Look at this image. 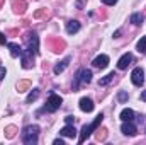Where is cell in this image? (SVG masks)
I'll return each instance as SVG.
<instances>
[{
  "label": "cell",
  "instance_id": "cell-4",
  "mask_svg": "<svg viewBox=\"0 0 146 145\" xmlns=\"http://www.w3.org/2000/svg\"><path fill=\"white\" fill-rule=\"evenodd\" d=\"M24 38H26V41H27L29 50H31L34 55H37V53H39V39H37V34L36 33H27Z\"/></svg>",
  "mask_w": 146,
  "mask_h": 145
},
{
  "label": "cell",
  "instance_id": "cell-32",
  "mask_svg": "<svg viewBox=\"0 0 146 145\" xmlns=\"http://www.w3.org/2000/svg\"><path fill=\"white\" fill-rule=\"evenodd\" d=\"M141 99L146 103V91H143V94H141Z\"/></svg>",
  "mask_w": 146,
  "mask_h": 145
},
{
  "label": "cell",
  "instance_id": "cell-10",
  "mask_svg": "<svg viewBox=\"0 0 146 145\" xmlns=\"http://www.w3.org/2000/svg\"><path fill=\"white\" fill-rule=\"evenodd\" d=\"M92 63H94V67H97V68H106V67L109 65V56H107V55H99Z\"/></svg>",
  "mask_w": 146,
  "mask_h": 145
},
{
  "label": "cell",
  "instance_id": "cell-22",
  "mask_svg": "<svg viewBox=\"0 0 146 145\" xmlns=\"http://www.w3.org/2000/svg\"><path fill=\"white\" fill-rule=\"evenodd\" d=\"M29 85H31V82H29V80H22V82H19V84H17V91H19V92H24L26 89H29Z\"/></svg>",
  "mask_w": 146,
  "mask_h": 145
},
{
  "label": "cell",
  "instance_id": "cell-33",
  "mask_svg": "<svg viewBox=\"0 0 146 145\" xmlns=\"http://www.w3.org/2000/svg\"><path fill=\"white\" fill-rule=\"evenodd\" d=\"M2 5H3V0H0V7H2Z\"/></svg>",
  "mask_w": 146,
  "mask_h": 145
},
{
  "label": "cell",
  "instance_id": "cell-9",
  "mask_svg": "<svg viewBox=\"0 0 146 145\" xmlns=\"http://www.w3.org/2000/svg\"><path fill=\"white\" fill-rule=\"evenodd\" d=\"M80 109L83 113H92L94 111V101L90 97H82L80 99Z\"/></svg>",
  "mask_w": 146,
  "mask_h": 145
},
{
  "label": "cell",
  "instance_id": "cell-8",
  "mask_svg": "<svg viewBox=\"0 0 146 145\" xmlns=\"http://www.w3.org/2000/svg\"><path fill=\"white\" fill-rule=\"evenodd\" d=\"M121 132H122L124 135H129V137H134V135L138 133L136 126H134L131 121H124V123H122V126H121Z\"/></svg>",
  "mask_w": 146,
  "mask_h": 145
},
{
  "label": "cell",
  "instance_id": "cell-2",
  "mask_svg": "<svg viewBox=\"0 0 146 145\" xmlns=\"http://www.w3.org/2000/svg\"><path fill=\"white\" fill-rule=\"evenodd\" d=\"M37 135H39V126L37 125H29L24 128L22 132V142L26 145H34L37 142Z\"/></svg>",
  "mask_w": 146,
  "mask_h": 145
},
{
  "label": "cell",
  "instance_id": "cell-19",
  "mask_svg": "<svg viewBox=\"0 0 146 145\" xmlns=\"http://www.w3.org/2000/svg\"><path fill=\"white\" fill-rule=\"evenodd\" d=\"M134 26H139L141 22H143V14H139V12H136V14H133L131 15V19H129Z\"/></svg>",
  "mask_w": 146,
  "mask_h": 145
},
{
  "label": "cell",
  "instance_id": "cell-5",
  "mask_svg": "<svg viewBox=\"0 0 146 145\" xmlns=\"http://www.w3.org/2000/svg\"><path fill=\"white\" fill-rule=\"evenodd\" d=\"M131 80H133L134 85L141 87V85L145 84V70H143L141 67H136V68L133 70V73H131Z\"/></svg>",
  "mask_w": 146,
  "mask_h": 145
},
{
  "label": "cell",
  "instance_id": "cell-13",
  "mask_svg": "<svg viewBox=\"0 0 146 145\" xmlns=\"http://www.w3.org/2000/svg\"><path fill=\"white\" fill-rule=\"evenodd\" d=\"M70 62H72V58H70V56H66L65 60H61V62L54 67V70H53V72L56 73V75H60V73H61L65 68H66V67H68V63H70Z\"/></svg>",
  "mask_w": 146,
  "mask_h": 145
},
{
  "label": "cell",
  "instance_id": "cell-6",
  "mask_svg": "<svg viewBox=\"0 0 146 145\" xmlns=\"http://www.w3.org/2000/svg\"><path fill=\"white\" fill-rule=\"evenodd\" d=\"M21 58H22V68H31V67H33V63H34V55H33V51H31L29 48H27V50H22Z\"/></svg>",
  "mask_w": 146,
  "mask_h": 145
},
{
  "label": "cell",
  "instance_id": "cell-29",
  "mask_svg": "<svg viewBox=\"0 0 146 145\" xmlns=\"http://www.w3.org/2000/svg\"><path fill=\"white\" fill-rule=\"evenodd\" d=\"M5 73H7V70H5L3 67H0V80H3V77H5Z\"/></svg>",
  "mask_w": 146,
  "mask_h": 145
},
{
  "label": "cell",
  "instance_id": "cell-15",
  "mask_svg": "<svg viewBox=\"0 0 146 145\" xmlns=\"http://www.w3.org/2000/svg\"><path fill=\"white\" fill-rule=\"evenodd\" d=\"M78 77H80L82 84H88L92 80V70H82V72H78Z\"/></svg>",
  "mask_w": 146,
  "mask_h": 145
},
{
  "label": "cell",
  "instance_id": "cell-12",
  "mask_svg": "<svg viewBox=\"0 0 146 145\" xmlns=\"http://www.w3.org/2000/svg\"><path fill=\"white\" fill-rule=\"evenodd\" d=\"M80 31V22L78 21H68L66 22V33L68 34H75Z\"/></svg>",
  "mask_w": 146,
  "mask_h": 145
},
{
  "label": "cell",
  "instance_id": "cell-30",
  "mask_svg": "<svg viewBox=\"0 0 146 145\" xmlns=\"http://www.w3.org/2000/svg\"><path fill=\"white\" fill-rule=\"evenodd\" d=\"M83 5H85V0H78V2H76V7H78V9H82Z\"/></svg>",
  "mask_w": 146,
  "mask_h": 145
},
{
  "label": "cell",
  "instance_id": "cell-25",
  "mask_svg": "<svg viewBox=\"0 0 146 145\" xmlns=\"http://www.w3.org/2000/svg\"><path fill=\"white\" fill-rule=\"evenodd\" d=\"M127 97H129V96H127V92H119V94H117L119 103H126V101H127Z\"/></svg>",
  "mask_w": 146,
  "mask_h": 145
},
{
  "label": "cell",
  "instance_id": "cell-20",
  "mask_svg": "<svg viewBox=\"0 0 146 145\" xmlns=\"http://www.w3.org/2000/svg\"><path fill=\"white\" fill-rule=\"evenodd\" d=\"M15 132H17V128H15L14 125H10V126L5 128V137H7V138H14V137H15Z\"/></svg>",
  "mask_w": 146,
  "mask_h": 145
},
{
  "label": "cell",
  "instance_id": "cell-26",
  "mask_svg": "<svg viewBox=\"0 0 146 145\" xmlns=\"http://www.w3.org/2000/svg\"><path fill=\"white\" fill-rule=\"evenodd\" d=\"M65 121H66V125H73V123H75V118H73V116H66Z\"/></svg>",
  "mask_w": 146,
  "mask_h": 145
},
{
  "label": "cell",
  "instance_id": "cell-3",
  "mask_svg": "<svg viewBox=\"0 0 146 145\" xmlns=\"http://www.w3.org/2000/svg\"><path fill=\"white\" fill-rule=\"evenodd\" d=\"M61 103H63V99H61L58 94H51V96L48 97V101H46L44 109H46V111H49V113H54L56 109H60Z\"/></svg>",
  "mask_w": 146,
  "mask_h": 145
},
{
  "label": "cell",
  "instance_id": "cell-11",
  "mask_svg": "<svg viewBox=\"0 0 146 145\" xmlns=\"http://www.w3.org/2000/svg\"><path fill=\"white\" fill-rule=\"evenodd\" d=\"M60 135H61V137H66V138H75V137H76V130H75L73 125H66L65 128L60 130Z\"/></svg>",
  "mask_w": 146,
  "mask_h": 145
},
{
  "label": "cell",
  "instance_id": "cell-18",
  "mask_svg": "<svg viewBox=\"0 0 146 145\" xmlns=\"http://www.w3.org/2000/svg\"><path fill=\"white\" fill-rule=\"evenodd\" d=\"M114 77H115V73H114V72L107 73L106 77H102V79L99 80V85H107V84H110V82L114 80Z\"/></svg>",
  "mask_w": 146,
  "mask_h": 145
},
{
  "label": "cell",
  "instance_id": "cell-31",
  "mask_svg": "<svg viewBox=\"0 0 146 145\" xmlns=\"http://www.w3.org/2000/svg\"><path fill=\"white\" fill-rule=\"evenodd\" d=\"M54 145H63V140H60V138H58V140H54Z\"/></svg>",
  "mask_w": 146,
  "mask_h": 145
},
{
  "label": "cell",
  "instance_id": "cell-16",
  "mask_svg": "<svg viewBox=\"0 0 146 145\" xmlns=\"http://www.w3.org/2000/svg\"><path fill=\"white\" fill-rule=\"evenodd\" d=\"M121 119L122 121H133L134 119V111L133 109H122L121 111Z\"/></svg>",
  "mask_w": 146,
  "mask_h": 145
},
{
  "label": "cell",
  "instance_id": "cell-27",
  "mask_svg": "<svg viewBox=\"0 0 146 145\" xmlns=\"http://www.w3.org/2000/svg\"><path fill=\"white\" fill-rule=\"evenodd\" d=\"M5 43H7V38L3 33H0V44H5Z\"/></svg>",
  "mask_w": 146,
  "mask_h": 145
},
{
  "label": "cell",
  "instance_id": "cell-28",
  "mask_svg": "<svg viewBox=\"0 0 146 145\" xmlns=\"http://www.w3.org/2000/svg\"><path fill=\"white\" fill-rule=\"evenodd\" d=\"M102 3H106V5H114V3H117V0H102Z\"/></svg>",
  "mask_w": 146,
  "mask_h": 145
},
{
  "label": "cell",
  "instance_id": "cell-7",
  "mask_svg": "<svg viewBox=\"0 0 146 145\" xmlns=\"http://www.w3.org/2000/svg\"><path fill=\"white\" fill-rule=\"evenodd\" d=\"M131 62H133V55H131V53H124V55L119 58V62H117V68H119V70H126V68L131 65Z\"/></svg>",
  "mask_w": 146,
  "mask_h": 145
},
{
  "label": "cell",
  "instance_id": "cell-23",
  "mask_svg": "<svg viewBox=\"0 0 146 145\" xmlns=\"http://www.w3.org/2000/svg\"><path fill=\"white\" fill-rule=\"evenodd\" d=\"M138 51H139V53H145L146 51V36H143L138 41Z\"/></svg>",
  "mask_w": 146,
  "mask_h": 145
},
{
  "label": "cell",
  "instance_id": "cell-21",
  "mask_svg": "<svg viewBox=\"0 0 146 145\" xmlns=\"http://www.w3.org/2000/svg\"><path fill=\"white\" fill-rule=\"evenodd\" d=\"M37 97H39V89H33V91L29 92V96H27L26 101H27V103H34Z\"/></svg>",
  "mask_w": 146,
  "mask_h": 145
},
{
  "label": "cell",
  "instance_id": "cell-24",
  "mask_svg": "<svg viewBox=\"0 0 146 145\" xmlns=\"http://www.w3.org/2000/svg\"><path fill=\"white\" fill-rule=\"evenodd\" d=\"M97 133H95V137H97V140H106V137H107V130L106 128H102V130H95Z\"/></svg>",
  "mask_w": 146,
  "mask_h": 145
},
{
  "label": "cell",
  "instance_id": "cell-17",
  "mask_svg": "<svg viewBox=\"0 0 146 145\" xmlns=\"http://www.w3.org/2000/svg\"><path fill=\"white\" fill-rule=\"evenodd\" d=\"M26 7H27L26 2H14V10H15L17 14H24V12H26Z\"/></svg>",
  "mask_w": 146,
  "mask_h": 145
},
{
  "label": "cell",
  "instance_id": "cell-14",
  "mask_svg": "<svg viewBox=\"0 0 146 145\" xmlns=\"http://www.w3.org/2000/svg\"><path fill=\"white\" fill-rule=\"evenodd\" d=\"M7 46H9V50H10V55H12L14 58H17V56H21V55H22V48H21L19 44H15V43H9Z\"/></svg>",
  "mask_w": 146,
  "mask_h": 145
},
{
  "label": "cell",
  "instance_id": "cell-1",
  "mask_svg": "<svg viewBox=\"0 0 146 145\" xmlns=\"http://www.w3.org/2000/svg\"><path fill=\"white\" fill-rule=\"evenodd\" d=\"M102 119H104V114L100 113L97 118H95V121L94 123H90V125H83V128H82V132H80V138H78V144H83L90 135H92V132H95L97 128H99V125L102 123Z\"/></svg>",
  "mask_w": 146,
  "mask_h": 145
}]
</instances>
